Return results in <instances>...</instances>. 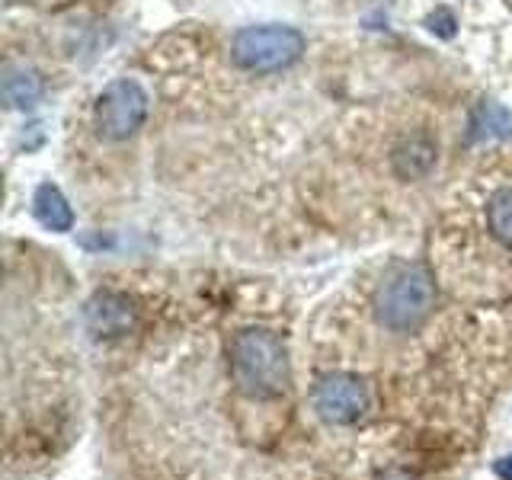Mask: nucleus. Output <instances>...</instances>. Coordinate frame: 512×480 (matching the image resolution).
Masks as SVG:
<instances>
[{
    "mask_svg": "<svg viewBox=\"0 0 512 480\" xmlns=\"http://www.w3.org/2000/svg\"><path fill=\"white\" fill-rule=\"evenodd\" d=\"M231 372L240 391L256 400L279 397L288 388V352L272 330H240L231 343Z\"/></svg>",
    "mask_w": 512,
    "mask_h": 480,
    "instance_id": "nucleus-1",
    "label": "nucleus"
},
{
    "mask_svg": "<svg viewBox=\"0 0 512 480\" xmlns=\"http://www.w3.org/2000/svg\"><path fill=\"white\" fill-rule=\"evenodd\" d=\"M432 301H436L432 276L423 266H407L384 282L378 295V317L384 327L407 333V330H416L429 317Z\"/></svg>",
    "mask_w": 512,
    "mask_h": 480,
    "instance_id": "nucleus-2",
    "label": "nucleus"
},
{
    "mask_svg": "<svg viewBox=\"0 0 512 480\" xmlns=\"http://www.w3.org/2000/svg\"><path fill=\"white\" fill-rule=\"evenodd\" d=\"M304 55V36L292 26H247L240 29L231 42V58L237 68L272 74Z\"/></svg>",
    "mask_w": 512,
    "mask_h": 480,
    "instance_id": "nucleus-3",
    "label": "nucleus"
},
{
    "mask_svg": "<svg viewBox=\"0 0 512 480\" xmlns=\"http://www.w3.org/2000/svg\"><path fill=\"white\" fill-rule=\"evenodd\" d=\"M96 128L109 141L132 138L148 119V93L135 80H112V84L96 96Z\"/></svg>",
    "mask_w": 512,
    "mask_h": 480,
    "instance_id": "nucleus-4",
    "label": "nucleus"
},
{
    "mask_svg": "<svg viewBox=\"0 0 512 480\" xmlns=\"http://www.w3.org/2000/svg\"><path fill=\"white\" fill-rule=\"evenodd\" d=\"M314 410L324 423L333 426H349L368 410V391L359 378L352 375H327L317 381V388L311 394Z\"/></svg>",
    "mask_w": 512,
    "mask_h": 480,
    "instance_id": "nucleus-5",
    "label": "nucleus"
},
{
    "mask_svg": "<svg viewBox=\"0 0 512 480\" xmlns=\"http://www.w3.org/2000/svg\"><path fill=\"white\" fill-rule=\"evenodd\" d=\"M132 324H135V311L125 295L103 292L87 304V327L93 336H106V340H112V336L128 333Z\"/></svg>",
    "mask_w": 512,
    "mask_h": 480,
    "instance_id": "nucleus-6",
    "label": "nucleus"
},
{
    "mask_svg": "<svg viewBox=\"0 0 512 480\" xmlns=\"http://www.w3.org/2000/svg\"><path fill=\"white\" fill-rule=\"evenodd\" d=\"M32 212H36L39 224L48 231H71L74 228V212H71V205L68 199L61 196V189L52 186V183H42L36 189V196H32Z\"/></svg>",
    "mask_w": 512,
    "mask_h": 480,
    "instance_id": "nucleus-7",
    "label": "nucleus"
},
{
    "mask_svg": "<svg viewBox=\"0 0 512 480\" xmlns=\"http://www.w3.org/2000/svg\"><path fill=\"white\" fill-rule=\"evenodd\" d=\"M4 100L13 109H32L42 100V77L26 64H7L4 68Z\"/></svg>",
    "mask_w": 512,
    "mask_h": 480,
    "instance_id": "nucleus-8",
    "label": "nucleus"
},
{
    "mask_svg": "<svg viewBox=\"0 0 512 480\" xmlns=\"http://www.w3.org/2000/svg\"><path fill=\"white\" fill-rule=\"evenodd\" d=\"M436 164V144L429 138L416 135V138H407L400 141L394 148V170L404 176V180H416V176H426Z\"/></svg>",
    "mask_w": 512,
    "mask_h": 480,
    "instance_id": "nucleus-9",
    "label": "nucleus"
},
{
    "mask_svg": "<svg viewBox=\"0 0 512 480\" xmlns=\"http://www.w3.org/2000/svg\"><path fill=\"white\" fill-rule=\"evenodd\" d=\"M512 135V116L493 100H484L471 112V138L487 141V138H509Z\"/></svg>",
    "mask_w": 512,
    "mask_h": 480,
    "instance_id": "nucleus-10",
    "label": "nucleus"
},
{
    "mask_svg": "<svg viewBox=\"0 0 512 480\" xmlns=\"http://www.w3.org/2000/svg\"><path fill=\"white\" fill-rule=\"evenodd\" d=\"M487 224H490V234L500 240L503 247L512 250V189H496L490 196Z\"/></svg>",
    "mask_w": 512,
    "mask_h": 480,
    "instance_id": "nucleus-11",
    "label": "nucleus"
},
{
    "mask_svg": "<svg viewBox=\"0 0 512 480\" xmlns=\"http://www.w3.org/2000/svg\"><path fill=\"white\" fill-rule=\"evenodd\" d=\"M426 26H429V32H436L439 39H452L455 36V13L452 10H445V7H439L436 13L429 16L426 20Z\"/></svg>",
    "mask_w": 512,
    "mask_h": 480,
    "instance_id": "nucleus-12",
    "label": "nucleus"
},
{
    "mask_svg": "<svg viewBox=\"0 0 512 480\" xmlns=\"http://www.w3.org/2000/svg\"><path fill=\"white\" fill-rule=\"evenodd\" d=\"M493 471H496V477L500 480H512V455H506V458H500L493 464Z\"/></svg>",
    "mask_w": 512,
    "mask_h": 480,
    "instance_id": "nucleus-13",
    "label": "nucleus"
}]
</instances>
